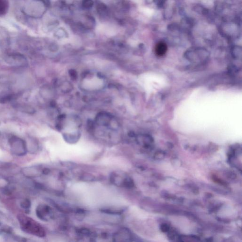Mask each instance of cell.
Here are the masks:
<instances>
[{"instance_id": "obj_1", "label": "cell", "mask_w": 242, "mask_h": 242, "mask_svg": "<svg viewBox=\"0 0 242 242\" xmlns=\"http://www.w3.org/2000/svg\"><path fill=\"white\" fill-rule=\"evenodd\" d=\"M9 143L11 152L17 156H23L27 152L26 141L18 137L13 136L10 138Z\"/></svg>"}, {"instance_id": "obj_2", "label": "cell", "mask_w": 242, "mask_h": 242, "mask_svg": "<svg viewBox=\"0 0 242 242\" xmlns=\"http://www.w3.org/2000/svg\"><path fill=\"white\" fill-rule=\"evenodd\" d=\"M114 242H132L131 233L125 228L121 229L113 235Z\"/></svg>"}, {"instance_id": "obj_3", "label": "cell", "mask_w": 242, "mask_h": 242, "mask_svg": "<svg viewBox=\"0 0 242 242\" xmlns=\"http://www.w3.org/2000/svg\"><path fill=\"white\" fill-rule=\"evenodd\" d=\"M168 47L167 44L164 42H160L156 45L155 49L156 54L159 57H162L167 53Z\"/></svg>"}, {"instance_id": "obj_4", "label": "cell", "mask_w": 242, "mask_h": 242, "mask_svg": "<svg viewBox=\"0 0 242 242\" xmlns=\"http://www.w3.org/2000/svg\"><path fill=\"white\" fill-rule=\"evenodd\" d=\"M27 150H29L31 153H34L38 149V143L36 140L34 138H29L28 142L26 141Z\"/></svg>"}, {"instance_id": "obj_5", "label": "cell", "mask_w": 242, "mask_h": 242, "mask_svg": "<svg viewBox=\"0 0 242 242\" xmlns=\"http://www.w3.org/2000/svg\"><path fill=\"white\" fill-rule=\"evenodd\" d=\"M8 9L7 2L4 1H0V15L4 14Z\"/></svg>"}, {"instance_id": "obj_6", "label": "cell", "mask_w": 242, "mask_h": 242, "mask_svg": "<svg viewBox=\"0 0 242 242\" xmlns=\"http://www.w3.org/2000/svg\"><path fill=\"white\" fill-rule=\"evenodd\" d=\"M82 4L85 8H89L93 5V2L91 1H84Z\"/></svg>"}, {"instance_id": "obj_7", "label": "cell", "mask_w": 242, "mask_h": 242, "mask_svg": "<svg viewBox=\"0 0 242 242\" xmlns=\"http://www.w3.org/2000/svg\"><path fill=\"white\" fill-rule=\"evenodd\" d=\"M70 76L73 80H75L77 78V73L75 70H71L69 71Z\"/></svg>"}, {"instance_id": "obj_8", "label": "cell", "mask_w": 242, "mask_h": 242, "mask_svg": "<svg viewBox=\"0 0 242 242\" xmlns=\"http://www.w3.org/2000/svg\"><path fill=\"white\" fill-rule=\"evenodd\" d=\"M226 176L230 179L231 178V179H234L236 177V175L235 173L232 172L231 171H228V172H226Z\"/></svg>"}, {"instance_id": "obj_9", "label": "cell", "mask_w": 242, "mask_h": 242, "mask_svg": "<svg viewBox=\"0 0 242 242\" xmlns=\"http://www.w3.org/2000/svg\"><path fill=\"white\" fill-rule=\"evenodd\" d=\"M161 230H162V231H163V232H167L168 231V230L169 229V228H168V226L167 225H166V224H164V225H162V226L161 227Z\"/></svg>"}]
</instances>
